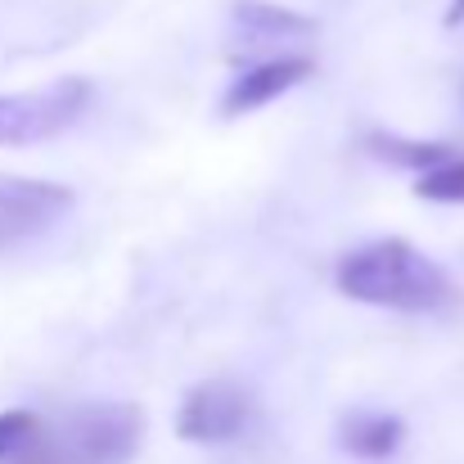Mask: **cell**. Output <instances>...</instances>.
<instances>
[{
	"instance_id": "11",
	"label": "cell",
	"mask_w": 464,
	"mask_h": 464,
	"mask_svg": "<svg viewBox=\"0 0 464 464\" xmlns=\"http://www.w3.org/2000/svg\"><path fill=\"white\" fill-rule=\"evenodd\" d=\"M415 194L429 198V203H464V158H451V162L424 171Z\"/></svg>"
},
{
	"instance_id": "2",
	"label": "cell",
	"mask_w": 464,
	"mask_h": 464,
	"mask_svg": "<svg viewBox=\"0 0 464 464\" xmlns=\"http://www.w3.org/2000/svg\"><path fill=\"white\" fill-rule=\"evenodd\" d=\"M145 438V411L131 401H91L45 424L32 456L18 464H131Z\"/></svg>"
},
{
	"instance_id": "12",
	"label": "cell",
	"mask_w": 464,
	"mask_h": 464,
	"mask_svg": "<svg viewBox=\"0 0 464 464\" xmlns=\"http://www.w3.org/2000/svg\"><path fill=\"white\" fill-rule=\"evenodd\" d=\"M447 23L456 27V23H464V0H451V9H447Z\"/></svg>"
},
{
	"instance_id": "10",
	"label": "cell",
	"mask_w": 464,
	"mask_h": 464,
	"mask_svg": "<svg viewBox=\"0 0 464 464\" xmlns=\"http://www.w3.org/2000/svg\"><path fill=\"white\" fill-rule=\"evenodd\" d=\"M45 420L32 411H0V464H18L41 442Z\"/></svg>"
},
{
	"instance_id": "8",
	"label": "cell",
	"mask_w": 464,
	"mask_h": 464,
	"mask_svg": "<svg viewBox=\"0 0 464 464\" xmlns=\"http://www.w3.org/2000/svg\"><path fill=\"white\" fill-rule=\"evenodd\" d=\"M235 27L248 36V45H262V41H289V36H311L315 23L285 9V5H271V0H239L235 5Z\"/></svg>"
},
{
	"instance_id": "5",
	"label": "cell",
	"mask_w": 464,
	"mask_h": 464,
	"mask_svg": "<svg viewBox=\"0 0 464 464\" xmlns=\"http://www.w3.org/2000/svg\"><path fill=\"white\" fill-rule=\"evenodd\" d=\"M68 212H72V189L68 185L0 176V248H14V244H27V239L45 235Z\"/></svg>"
},
{
	"instance_id": "6",
	"label": "cell",
	"mask_w": 464,
	"mask_h": 464,
	"mask_svg": "<svg viewBox=\"0 0 464 464\" xmlns=\"http://www.w3.org/2000/svg\"><path fill=\"white\" fill-rule=\"evenodd\" d=\"M311 72H315V63H311L307 54H285V59L253 63V68H244V72L230 82V91L221 95V113H226V118L253 113V109H262V104L280 100L285 91L303 86Z\"/></svg>"
},
{
	"instance_id": "4",
	"label": "cell",
	"mask_w": 464,
	"mask_h": 464,
	"mask_svg": "<svg viewBox=\"0 0 464 464\" xmlns=\"http://www.w3.org/2000/svg\"><path fill=\"white\" fill-rule=\"evenodd\" d=\"M248 420H253V397L230 379H212L185 392L176 433L198 447H221V442H235L248 429Z\"/></svg>"
},
{
	"instance_id": "7",
	"label": "cell",
	"mask_w": 464,
	"mask_h": 464,
	"mask_svg": "<svg viewBox=\"0 0 464 464\" xmlns=\"http://www.w3.org/2000/svg\"><path fill=\"white\" fill-rule=\"evenodd\" d=\"M406 438V424L383 411H352L338 424V447L356 460H388Z\"/></svg>"
},
{
	"instance_id": "9",
	"label": "cell",
	"mask_w": 464,
	"mask_h": 464,
	"mask_svg": "<svg viewBox=\"0 0 464 464\" xmlns=\"http://www.w3.org/2000/svg\"><path fill=\"white\" fill-rule=\"evenodd\" d=\"M365 145H370V154H374V158H383V162H392V167H411V171H420V176L456 158V150H451V145L401 140V136H370Z\"/></svg>"
},
{
	"instance_id": "3",
	"label": "cell",
	"mask_w": 464,
	"mask_h": 464,
	"mask_svg": "<svg viewBox=\"0 0 464 464\" xmlns=\"http://www.w3.org/2000/svg\"><path fill=\"white\" fill-rule=\"evenodd\" d=\"M91 104V82L59 77L41 91L0 95V145H41L68 131Z\"/></svg>"
},
{
	"instance_id": "1",
	"label": "cell",
	"mask_w": 464,
	"mask_h": 464,
	"mask_svg": "<svg viewBox=\"0 0 464 464\" xmlns=\"http://www.w3.org/2000/svg\"><path fill=\"white\" fill-rule=\"evenodd\" d=\"M334 280H338V294H347L352 303H365V307L429 315V311L456 303L451 276L406 239H374V244L352 248L338 262Z\"/></svg>"
}]
</instances>
